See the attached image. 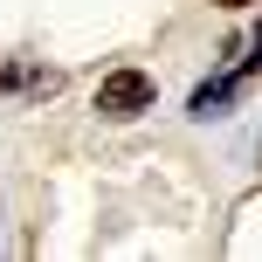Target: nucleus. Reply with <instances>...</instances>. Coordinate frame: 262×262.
<instances>
[{"instance_id": "7ed1b4c3", "label": "nucleus", "mask_w": 262, "mask_h": 262, "mask_svg": "<svg viewBox=\"0 0 262 262\" xmlns=\"http://www.w3.org/2000/svg\"><path fill=\"white\" fill-rule=\"evenodd\" d=\"M0 90H55V76H41V69H7V62H0Z\"/></svg>"}, {"instance_id": "20e7f679", "label": "nucleus", "mask_w": 262, "mask_h": 262, "mask_svg": "<svg viewBox=\"0 0 262 262\" xmlns=\"http://www.w3.org/2000/svg\"><path fill=\"white\" fill-rule=\"evenodd\" d=\"M221 7H249V0H221Z\"/></svg>"}, {"instance_id": "f03ea898", "label": "nucleus", "mask_w": 262, "mask_h": 262, "mask_svg": "<svg viewBox=\"0 0 262 262\" xmlns=\"http://www.w3.org/2000/svg\"><path fill=\"white\" fill-rule=\"evenodd\" d=\"M97 111H104V118H138V111H152V76H145V69H111V76L97 83Z\"/></svg>"}, {"instance_id": "f257e3e1", "label": "nucleus", "mask_w": 262, "mask_h": 262, "mask_svg": "<svg viewBox=\"0 0 262 262\" xmlns=\"http://www.w3.org/2000/svg\"><path fill=\"white\" fill-rule=\"evenodd\" d=\"M255 76H262V28H249V35L235 41V55H228V69L200 83V90L186 97V111H193V118H221V111L235 104V97H249V83H255Z\"/></svg>"}]
</instances>
